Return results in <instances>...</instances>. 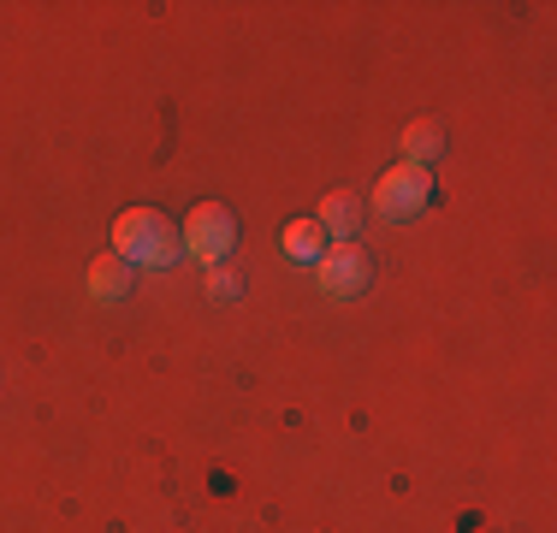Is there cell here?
<instances>
[{"mask_svg": "<svg viewBox=\"0 0 557 533\" xmlns=\"http://www.w3.org/2000/svg\"><path fill=\"white\" fill-rule=\"evenodd\" d=\"M113 256H125L131 266H143V273H166V266L184 261L178 225H172L161 208H125L113 220Z\"/></svg>", "mask_w": 557, "mask_h": 533, "instance_id": "6da1fadb", "label": "cell"}, {"mask_svg": "<svg viewBox=\"0 0 557 533\" xmlns=\"http://www.w3.org/2000/svg\"><path fill=\"white\" fill-rule=\"evenodd\" d=\"M178 244H184V256L202 261V266L232 261V249H237V213L225 208V202H196L190 220L178 225Z\"/></svg>", "mask_w": 557, "mask_h": 533, "instance_id": "7a4b0ae2", "label": "cell"}, {"mask_svg": "<svg viewBox=\"0 0 557 533\" xmlns=\"http://www.w3.org/2000/svg\"><path fill=\"white\" fill-rule=\"evenodd\" d=\"M202 297H208V302H237V297H244V273H237V261H220V266H208V285H202Z\"/></svg>", "mask_w": 557, "mask_h": 533, "instance_id": "9c48e42d", "label": "cell"}, {"mask_svg": "<svg viewBox=\"0 0 557 533\" xmlns=\"http://www.w3.org/2000/svg\"><path fill=\"white\" fill-rule=\"evenodd\" d=\"M445 154V125L440 119H409L404 125V160L409 166H428L433 172V160Z\"/></svg>", "mask_w": 557, "mask_h": 533, "instance_id": "52a82bcc", "label": "cell"}, {"mask_svg": "<svg viewBox=\"0 0 557 533\" xmlns=\"http://www.w3.org/2000/svg\"><path fill=\"white\" fill-rule=\"evenodd\" d=\"M131 285H137V266H131L125 256H113V249H108V256H96V261H89V273H84V290L96 302H125Z\"/></svg>", "mask_w": 557, "mask_h": 533, "instance_id": "5b68a950", "label": "cell"}, {"mask_svg": "<svg viewBox=\"0 0 557 533\" xmlns=\"http://www.w3.org/2000/svg\"><path fill=\"white\" fill-rule=\"evenodd\" d=\"M368 278H374V261H368V249H356V244H326V256L314 261V285H321V297H333V302L362 297Z\"/></svg>", "mask_w": 557, "mask_h": 533, "instance_id": "277c9868", "label": "cell"}, {"mask_svg": "<svg viewBox=\"0 0 557 533\" xmlns=\"http://www.w3.org/2000/svg\"><path fill=\"white\" fill-rule=\"evenodd\" d=\"M314 225H321L333 244H356V232H362V196L333 190V196L321 202V213H314Z\"/></svg>", "mask_w": 557, "mask_h": 533, "instance_id": "8992f818", "label": "cell"}, {"mask_svg": "<svg viewBox=\"0 0 557 533\" xmlns=\"http://www.w3.org/2000/svg\"><path fill=\"white\" fill-rule=\"evenodd\" d=\"M433 172L428 166H409V160H397V166L380 172L374 184V213L380 220H416V213L433 208Z\"/></svg>", "mask_w": 557, "mask_h": 533, "instance_id": "3957f363", "label": "cell"}, {"mask_svg": "<svg viewBox=\"0 0 557 533\" xmlns=\"http://www.w3.org/2000/svg\"><path fill=\"white\" fill-rule=\"evenodd\" d=\"M326 244H333V237H326L314 220H290L285 232H278V249H285L290 261H302V266L321 261V256H326Z\"/></svg>", "mask_w": 557, "mask_h": 533, "instance_id": "ba28073f", "label": "cell"}]
</instances>
